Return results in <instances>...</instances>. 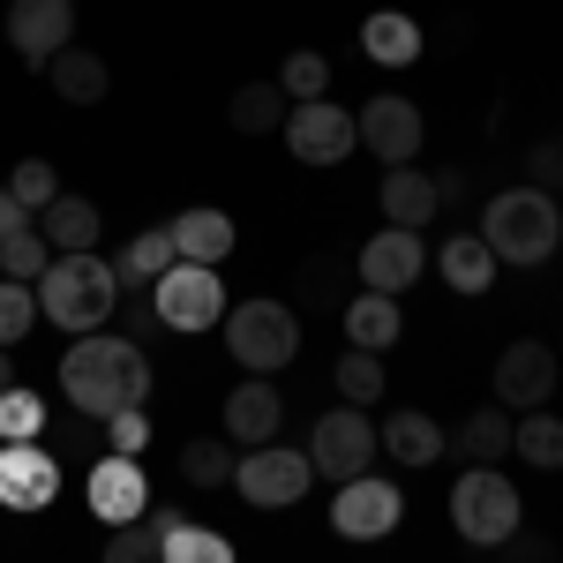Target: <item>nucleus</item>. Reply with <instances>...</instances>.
Wrapping results in <instances>:
<instances>
[{
  "label": "nucleus",
  "mask_w": 563,
  "mask_h": 563,
  "mask_svg": "<svg viewBox=\"0 0 563 563\" xmlns=\"http://www.w3.org/2000/svg\"><path fill=\"white\" fill-rule=\"evenodd\" d=\"M60 398L84 413V421H113L121 406H143L151 398V361L135 339H106V331H90L76 346L60 353Z\"/></svg>",
  "instance_id": "f257e3e1"
},
{
  "label": "nucleus",
  "mask_w": 563,
  "mask_h": 563,
  "mask_svg": "<svg viewBox=\"0 0 563 563\" xmlns=\"http://www.w3.org/2000/svg\"><path fill=\"white\" fill-rule=\"evenodd\" d=\"M121 308V278H113V263L98 256H53L38 278V316L53 323V331H76V339H90V331H106V316Z\"/></svg>",
  "instance_id": "f03ea898"
},
{
  "label": "nucleus",
  "mask_w": 563,
  "mask_h": 563,
  "mask_svg": "<svg viewBox=\"0 0 563 563\" xmlns=\"http://www.w3.org/2000/svg\"><path fill=\"white\" fill-rule=\"evenodd\" d=\"M481 241H488V256L496 263H549L563 249V211L549 188H504V196H488V211H481Z\"/></svg>",
  "instance_id": "7ed1b4c3"
},
{
  "label": "nucleus",
  "mask_w": 563,
  "mask_h": 563,
  "mask_svg": "<svg viewBox=\"0 0 563 563\" xmlns=\"http://www.w3.org/2000/svg\"><path fill=\"white\" fill-rule=\"evenodd\" d=\"M225 353L241 361V376H278L294 353H301V323H294V308L286 301H241L225 308Z\"/></svg>",
  "instance_id": "20e7f679"
},
{
  "label": "nucleus",
  "mask_w": 563,
  "mask_h": 563,
  "mask_svg": "<svg viewBox=\"0 0 563 563\" xmlns=\"http://www.w3.org/2000/svg\"><path fill=\"white\" fill-rule=\"evenodd\" d=\"M451 526H459L474 549H504V541L519 533V488H511V474L466 466V474L451 481Z\"/></svg>",
  "instance_id": "39448f33"
},
{
  "label": "nucleus",
  "mask_w": 563,
  "mask_h": 563,
  "mask_svg": "<svg viewBox=\"0 0 563 563\" xmlns=\"http://www.w3.org/2000/svg\"><path fill=\"white\" fill-rule=\"evenodd\" d=\"M151 308H158V331H211L225 323V278L211 263H174L166 278H151Z\"/></svg>",
  "instance_id": "423d86ee"
},
{
  "label": "nucleus",
  "mask_w": 563,
  "mask_h": 563,
  "mask_svg": "<svg viewBox=\"0 0 563 563\" xmlns=\"http://www.w3.org/2000/svg\"><path fill=\"white\" fill-rule=\"evenodd\" d=\"M376 421L361 413V406H331L316 429H308V466L323 481H361L368 466H376Z\"/></svg>",
  "instance_id": "0eeeda50"
},
{
  "label": "nucleus",
  "mask_w": 563,
  "mask_h": 563,
  "mask_svg": "<svg viewBox=\"0 0 563 563\" xmlns=\"http://www.w3.org/2000/svg\"><path fill=\"white\" fill-rule=\"evenodd\" d=\"M398 519H406V496H398V481H384V474L339 481V496H331V533H339V541H390Z\"/></svg>",
  "instance_id": "6e6552de"
},
{
  "label": "nucleus",
  "mask_w": 563,
  "mask_h": 563,
  "mask_svg": "<svg viewBox=\"0 0 563 563\" xmlns=\"http://www.w3.org/2000/svg\"><path fill=\"white\" fill-rule=\"evenodd\" d=\"M316 466H308L301 451H286V443H256L241 466H233V488H241V504H256V511H286V504H301Z\"/></svg>",
  "instance_id": "1a4fd4ad"
},
{
  "label": "nucleus",
  "mask_w": 563,
  "mask_h": 563,
  "mask_svg": "<svg viewBox=\"0 0 563 563\" xmlns=\"http://www.w3.org/2000/svg\"><path fill=\"white\" fill-rule=\"evenodd\" d=\"M496 406L511 413H541L549 398H556V384H563V368H556V346H541V339H511V346L496 353Z\"/></svg>",
  "instance_id": "9d476101"
},
{
  "label": "nucleus",
  "mask_w": 563,
  "mask_h": 563,
  "mask_svg": "<svg viewBox=\"0 0 563 563\" xmlns=\"http://www.w3.org/2000/svg\"><path fill=\"white\" fill-rule=\"evenodd\" d=\"M60 504V451L45 443H0V511L38 519Z\"/></svg>",
  "instance_id": "9b49d317"
},
{
  "label": "nucleus",
  "mask_w": 563,
  "mask_h": 563,
  "mask_svg": "<svg viewBox=\"0 0 563 563\" xmlns=\"http://www.w3.org/2000/svg\"><path fill=\"white\" fill-rule=\"evenodd\" d=\"M278 135H286V151H294L301 166H339L353 143H361L353 113H346V106H331V98H308V106H294Z\"/></svg>",
  "instance_id": "f8f14e48"
},
{
  "label": "nucleus",
  "mask_w": 563,
  "mask_h": 563,
  "mask_svg": "<svg viewBox=\"0 0 563 563\" xmlns=\"http://www.w3.org/2000/svg\"><path fill=\"white\" fill-rule=\"evenodd\" d=\"M353 129H361V143H368L384 166H413V158H421V135H429V121H421V106H413V98L384 90V98H368V106L353 113Z\"/></svg>",
  "instance_id": "ddd939ff"
},
{
  "label": "nucleus",
  "mask_w": 563,
  "mask_h": 563,
  "mask_svg": "<svg viewBox=\"0 0 563 563\" xmlns=\"http://www.w3.org/2000/svg\"><path fill=\"white\" fill-rule=\"evenodd\" d=\"M421 263H429V249H421V233H406V225H384L376 241H361V256H353V278L368 286V294H406V286H421Z\"/></svg>",
  "instance_id": "4468645a"
},
{
  "label": "nucleus",
  "mask_w": 563,
  "mask_h": 563,
  "mask_svg": "<svg viewBox=\"0 0 563 563\" xmlns=\"http://www.w3.org/2000/svg\"><path fill=\"white\" fill-rule=\"evenodd\" d=\"M8 45L45 76V60L76 45V0H8Z\"/></svg>",
  "instance_id": "2eb2a0df"
},
{
  "label": "nucleus",
  "mask_w": 563,
  "mask_h": 563,
  "mask_svg": "<svg viewBox=\"0 0 563 563\" xmlns=\"http://www.w3.org/2000/svg\"><path fill=\"white\" fill-rule=\"evenodd\" d=\"M84 504H90V511H98L106 526H135L143 511H151V481H143V466H135V459L106 451V459H90Z\"/></svg>",
  "instance_id": "dca6fc26"
},
{
  "label": "nucleus",
  "mask_w": 563,
  "mask_h": 563,
  "mask_svg": "<svg viewBox=\"0 0 563 563\" xmlns=\"http://www.w3.org/2000/svg\"><path fill=\"white\" fill-rule=\"evenodd\" d=\"M278 421H286V398L271 376H241L225 390V443L256 451V443H278Z\"/></svg>",
  "instance_id": "f3484780"
},
{
  "label": "nucleus",
  "mask_w": 563,
  "mask_h": 563,
  "mask_svg": "<svg viewBox=\"0 0 563 563\" xmlns=\"http://www.w3.org/2000/svg\"><path fill=\"white\" fill-rule=\"evenodd\" d=\"M166 233H174V256L180 263H211V271L233 256V241H241V225L218 211V203H196V211L166 218Z\"/></svg>",
  "instance_id": "a211bd4d"
},
{
  "label": "nucleus",
  "mask_w": 563,
  "mask_h": 563,
  "mask_svg": "<svg viewBox=\"0 0 563 563\" xmlns=\"http://www.w3.org/2000/svg\"><path fill=\"white\" fill-rule=\"evenodd\" d=\"M38 233L53 256H90L98 241H106V218H98V203L90 196H53L38 211Z\"/></svg>",
  "instance_id": "6ab92c4d"
},
{
  "label": "nucleus",
  "mask_w": 563,
  "mask_h": 563,
  "mask_svg": "<svg viewBox=\"0 0 563 563\" xmlns=\"http://www.w3.org/2000/svg\"><path fill=\"white\" fill-rule=\"evenodd\" d=\"M376 203H384V218H390V225H406V233L435 225V211H443V196H435V180L421 174V166H384Z\"/></svg>",
  "instance_id": "aec40b11"
},
{
  "label": "nucleus",
  "mask_w": 563,
  "mask_h": 563,
  "mask_svg": "<svg viewBox=\"0 0 563 563\" xmlns=\"http://www.w3.org/2000/svg\"><path fill=\"white\" fill-rule=\"evenodd\" d=\"M45 84L60 90V106H98V98L113 90V68H106V53H90V45H60V53L45 60Z\"/></svg>",
  "instance_id": "412c9836"
},
{
  "label": "nucleus",
  "mask_w": 563,
  "mask_h": 563,
  "mask_svg": "<svg viewBox=\"0 0 563 563\" xmlns=\"http://www.w3.org/2000/svg\"><path fill=\"white\" fill-rule=\"evenodd\" d=\"M376 443H384V451L398 459V466H413V474H421V466H435V459H443V443H451V435L435 429V421L421 413V406H398V413H390L384 429H376Z\"/></svg>",
  "instance_id": "4be33fe9"
},
{
  "label": "nucleus",
  "mask_w": 563,
  "mask_h": 563,
  "mask_svg": "<svg viewBox=\"0 0 563 563\" xmlns=\"http://www.w3.org/2000/svg\"><path fill=\"white\" fill-rule=\"evenodd\" d=\"M361 53H368L376 68H413V60H421V23L398 15V8H376V15L361 23Z\"/></svg>",
  "instance_id": "5701e85b"
},
{
  "label": "nucleus",
  "mask_w": 563,
  "mask_h": 563,
  "mask_svg": "<svg viewBox=\"0 0 563 563\" xmlns=\"http://www.w3.org/2000/svg\"><path fill=\"white\" fill-rule=\"evenodd\" d=\"M435 271H443V286H451V294H466V301L496 286V256H488V241H481V233H451V241L435 249Z\"/></svg>",
  "instance_id": "b1692460"
},
{
  "label": "nucleus",
  "mask_w": 563,
  "mask_h": 563,
  "mask_svg": "<svg viewBox=\"0 0 563 563\" xmlns=\"http://www.w3.org/2000/svg\"><path fill=\"white\" fill-rule=\"evenodd\" d=\"M339 323H346V339L361 353L398 346V331H406V316H398V301H390V294H353V301L339 308Z\"/></svg>",
  "instance_id": "393cba45"
},
{
  "label": "nucleus",
  "mask_w": 563,
  "mask_h": 563,
  "mask_svg": "<svg viewBox=\"0 0 563 563\" xmlns=\"http://www.w3.org/2000/svg\"><path fill=\"white\" fill-rule=\"evenodd\" d=\"M451 451H459V466H496V459H511V413L504 406H474L459 435H451Z\"/></svg>",
  "instance_id": "a878e982"
},
{
  "label": "nucleus",
  "mask_w": 563,
  "mask_h": 563,
  "mask_svg": "<svg viewBox=\"0 0 563 563\" xmlns=\"http://www.w3.org/2000/svg\"><path fill=\"white\" fill-rule=\"evenodd\" d=\"M174 233L166 225H151V233H135L129 249H121V263H113V278H121V294H151V278H166L174 271Z\"/></svg>",
  "instance_id": "bb28decb"
},
{
  "label": "nucleus",
  "mask_w": 563,
  "mask_h": 563,
  "mask_svg": "<svg viewBox=\"0 0 563 563\" xmlns=\"http://www.w3.org/2000/svg\"><path fill=\"white\" fill-rule=\"evenodd\" d=\"M511 451H519L533 474H563V413H526V421H511Z\"/></svg>",
  "instance_id": "cd10ccee"
},
{
  "label": "nucleus",
  "mask_w": 563,
  "mask_h": 563,
  "mask_svg": "<svg viewBox=\"0 0 563 563\" xmlns=\"http://www.w3.org/2000/svg\"><path fill=\"white\" fill-rule=\"evenodd\" d=\"M331 384H339V398L346 406H384V390H390V376H384V353H361V346H346L339 353V368H331Z\"/></svg>",
  "instance_id": "c85d7f7f"
},
{
  "label": "nucleus",
  "mask_w": 563,
  "mask_h": 563,
  "mask_svg": "<svg viewBox=\"0 0 563 563\" xmlns=\"http://www.w3.org/2000/svg\"><path fill=\"white\" fill-rule=\"evenodd\" d=\"M233 466H241V451H233L225 435L180 443V481H188V488H233Z\"/></svg>",
  "instance_id": "c756f323"
},
{
  "label": "nucleus",
  "mask_w": 563,
  "mask_h": 563,
  "mask_svg": "<svg viewBox=\"0 0 563 563\" xmlns=\"http://www.w3.org/2000/svg\"><path fill=\"white\" fill-rule=\"evenodd\" d=\"M286 113H294V98H286L278 84H241L233 90V129L241 135H278Z\"/></svg>",
  "instance_id": "7c9ffc66"
},
{
  "label": "nucleus",
  "mask_w": 563,
  "mask_h": 563,
  "mask_svg": "<svg viewBox=\"0 0 563 563\" xmlns=\"http://www.w3.org/2000/svg\"><path fill=\"white\" fill-rule=\"evenodd\" d=\"M158 563H233V541L211 533V526H196V519H174L166 541H158Z\"/></svg>",
  "instance_id": "2f4dec72"
},
{
  "label": "nucleus",
  "mask_w": 563,
  "mask_h": 563,
  "mask_svg": "<svg viewBox=\"0 0 563 563\" xmlns=\"http://www.w3.org/2000/svg\"><path fill=\"white\" fill-rule=\"evenodd\" d=\"M45 429H53V406L38 390H23V384L0 390V443H38Z\"/></svg>",
  "instance_id": "473e14b6"
},
{
  "label": "nucleus",
  "mask_w": 563,
  "mask_h": 563,
  "mask_svg": "<svg viewBox=\"0 0 563 563\" xmlns=\"http://www.w3.org/2000/svg\"><path fill=\"white\" fill-rule=\"evenodd\" d=\"M45 263H53V249H45L38 218H31L23 233H8V241H0V278H23V286H38V278H45Z\"/></svg>",
  "instance_id": "72a5a7b5"
},
{
  "label": "nucleus",
  "mask_w": 563,
  "mask_h": 563,
  "mask_svg": "<svg viewBox=\"0 0 563 563\" xmlns=\"http://www.w3.org/2000/svg\"><path fill=\"white\" fill-rule=\"evenodd\" d=\"M31 323H38V286L0 278V346H23V339H31Z\"/></svg>",
  "instance_id": "f704fd0d"
},
{
  "label": "nucleus",
  "mask_w": 563,
  "mask_h": 563,
  "mask_svg": "<svg viewBox=\"0 0 563 563\" xmlns=\"http://www.w3.org/2000/svg\"><path fill=\"white\" fill-rule=\"evenodd\" d=\"M278 90H286V98H294V106H308V98H323V90H331V60H323V53H286V68H278Z\"/></svg>",
  "instance_id": "c9c22d12"
},
{
  "label": "nucleus",
  "mask_w": 563,
  "mask_h": 563,
  "mask_svg": "<svg viewBox=\"0 0 563 563\" xmlns=\"http://www.w3.org/2000/svg\"><path fill=\"white\" fill-rule=\"evenodd\" d=\"M8 196H15V203H23V211L38 218L45 203H53V196H60V174H53V166H45V158H23V166H15V174H8Z\"/></svg>",
  "instance_id": "e433bc0d"
},
{
  "label": "nucleus",
  "mask_w": 563,
  "mask_h": 563,
  "mask_svg": "<svg viewBox=\"0 0 563 563\" xmlns=\"http://www.w3.org/2000/svg\"><path fill=\"white\" fill-rule=\"evenodd\" d=\"M158 541H166V533H158L151 519L113 526V541H106V556H98V563H158Z\"/></svg>",
  "instance_id": "4c0bfd02"
},
{
  "label": "nucleus",
  "mask_w": 563,
  "mask_h": 563,
  "mask_svg": "<svg viewBox=\"0 0 563 563\" xmlns=\"http://www.w3.org/2000/svg\"><path fill=\"white\" fill-rule=\"evenodd\" d=\"M339 271H346L339 256H308L301 263V301L308 308H331V301H339Z\"/></svg>",
  "instance_id": "58836bf2"
},
{
  "label": "nucleus",
  "mask_w": 563,
  "mask_h": 563,
  "mask_svg": "<svg viewBox=\"0 0 563 563\" xmlns=\"http://www.w3.org/2000/svg\"><path fill=\"white\" fill-rule=\"evenodd\" d=\"M143 443H151V413H143V406H121V413L106 421V451H121V459H135Z\"/></svg>",
  "instance_id": "ea45409f"
},
{
  "label": "nucleus",
  "mask_w": 563,
  "mask_h": 563,
  "mask_svg": "<svg viewBox=\"0 0 563 563\" xmlns=\"http://www.w3.org/2000/svg\"><path fill=\"white\" fill-rule=\"evenodd\" d=\"M496 563H563V556H556V541H541V533H511L496 549Z\"/></svg>",
  "instance_id": "a19ab883"
},
{
  "label": "nucleus",
  "mask_w": 563,
  "mask_h": 563,
  "mask_svg": "<svg viewBox=\"0 0 563 563\" xmlns=\"http://www.w3.org/2000/svg\"><path fill=\"white\" fill-rule=\"evenodd\" d=\"M526 174H533V188H556L563 180V143H533V151H526Z\"/></svg>",
  "instance_id": "79ce46f5"
},
{
  "label": "nucleus",
  "mask_w": 563,
  "mask_h": 563,
  "mask_svg": "<svg viewBox=\"0 0 563 563\" xmlns=\"http://www.w3.org/2000/svg\"><path fill=\"white\" fill-rule=\"evenodd\" d=\"M23 225H31V211H23V203L0 188V241H8V233H23Z\"/></svg>",
  "instance_id": "37998d69"
},
{
  "label": "nucleus",
  "mask_w": 563,
  "mask_h": 563,
  "mask_svg": "<svg viewBox=\"0 0 563 563\" xmlns=\"http://www.w3.org/2000/svg\"><path fill=\"white\" fill-rule=\"evenodd\" d=\"M8 384H15V368H8V346H0V390H8Z\"/></svg>",
  "instance_id": "c03bdc74"
},
{
  "label": "nucleus",
  "mask_w": 563,
  "mask_h": 563,
  "mask_svg": "<svg viewBox=\"0 0 563 563\" xmlns=\"http://www.w3.org/2000/svg\"><path fill=\"white\" fill-rule=\"evenodd\" d=\"M556 188H563V180H556Z\"/></svg>",
  "instance_id": "a18cd8bd"
},
{
  "label": "nucleus",
  "mask_w": 563,
  "mask_h": 563,
  "mask_svg": "<svg viewBox=\"0 0 563 563\" xmlns=\"http://www.w3.org/2000/svg\"><path fill=\"white\" fill-rule=\"evenodd\" d=\"M556 390H563V384H556Z\"/></svg>",
  "instance_id": "49530a36"
}]
</instances>
